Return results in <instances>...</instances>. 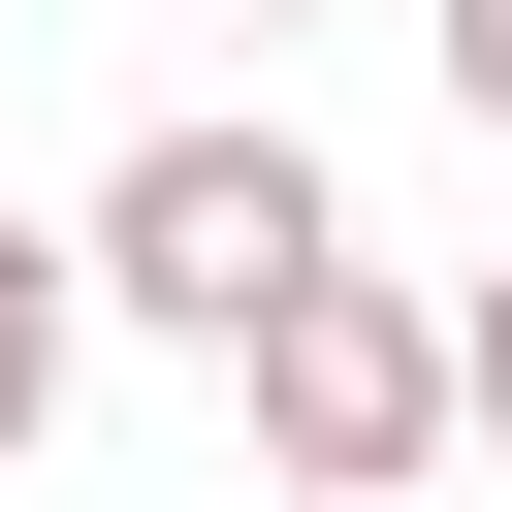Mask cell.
<instances>
[{
    "label": "cell",
    "mask_w": 512,
    "mask_h": 512,
    "mask_svg": "<svg viewBox=\"0 0 512 512\" xmlns=\"http://www.w3.org/2000/svg\"><path fill=\"white\" fill-rule=\"evenodd\" d=\"M64 256H96V320H160V352H256V320L352 256V192H320L288 128H224V96H192V128H128V160H96V224H64Z\"/></svg>",
    "instance_id": "obj_1"
},
{
    "label": "cell",
    "mask_w": 512,
    "mask_h": 512,
    "mask_svg": "<svg viewBox=\"0 0 512 512\" xmlns=\"http://www.w3.org/2000/svg\"><path fill=\"white\" fill-rule=\"evenodd\" d=\"M224 384H256V480H288V512H416V480L480 448V352H448L384 256H320V288H288Z\"/></svg>",
    "instance_id": "obj_2"
},
{
    "label": "cell",
    "mask_w": 512,
    "mask_h": 512,
    "mask_svg": "<svg viewBox=\"0 0 512 512\" xmlns=\"http://www.w3.org/2000/svg\"><path fill=\"white\" fill-rule=\"evenodd\" d=\"M64 352H96V256H64V224H0V480H32V416H64Z\"/></svg>",
    "instance_id": "obj_3"
},
{
    "label": "cell",
    "mask_w": 512,
    "mask_h": 512,
    "mask_svg": "<svg viewBox=\"0 0 512 512\" xmlns=\"http://www.w3.org/2000/svg\"><path fill=\"white\" fill-rule=\"evenodd\" d=\"M416 64H448V128L512 160V0H416Z\"/></svg>",
    "instance_id": "obj_4"
},
{
    "label": "cell",
    "mask_w": 512,
    "mask_h": 512,
    "mask_svg": "<svg viewBox=\"0 0 512 512\" xmlns=\"http://www.w3.org/2000/svg\"><path fill=\"white\" fill-rule=\"evenodd\" d=\"M448 352H480V448H512V256H480V288H448Z\"/></svg>",
    "instance_id": "obj_5"
},
{
    "label": "cell",
    "mask_w": 512,
    "mask_h": 512,
    "mask_svg": "<svg viewBox=\"0 0 512 512\" xmlns=\"http://www.w3.org/2000/svg\"><path fill=\"white\" fill-rule=\"evenodd\" d=\"M256 32H288V0H256Z\"/></svg>",
    "instance_id": "obj_6"
}]
</instances>
